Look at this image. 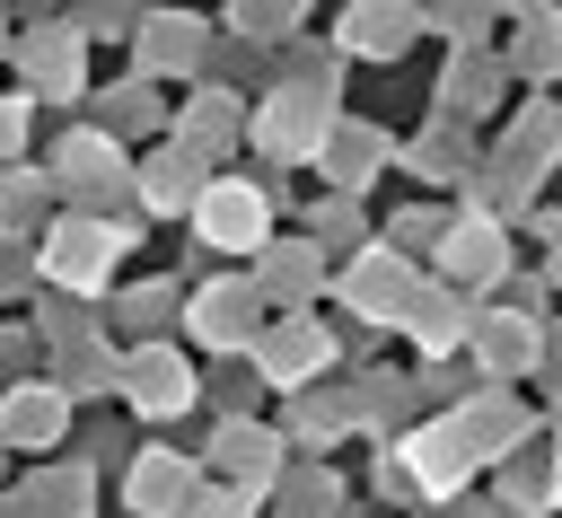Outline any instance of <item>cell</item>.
Masks as SVG:
<instances>
[{"mask_svg":"<svg viewBox=\"0 0 562 518\" xmlns=\"http://www.w3.org/2000/svg\"><path fill=\"white\" fill-rule=\"evenodd\" d=\"M132 500H140V509H176V518H184L193 474H184V465H167V457H149V465H132Z\"/></svg>","mask_w":562,"mask_h":518,"instance_id":"4","label":"cell"},{"mask_svg":"<svg viewBox=\"0 0 562 518\" xmlns=\"http://www.w3.org/2000/svg\"><path fill=\"white\" fill-rule=\"evenodd\" d=\"M9 430H18L26 448H44V439L61 430V395H53V386H26V395H9Z\"/></svg>","mask_w":562,"mask_h":518,"instance_id":"6","label":"cell"},{"mask_svg":"<svg viewBox=\"0 0 562 518\" xmlns=\"http://www.w3.org/2000/svg\"><path fill=\"white\" fill-rule=\"evenodd\" d=\"M184 193H193V158H176V149H167V158H149V176H140V202H149V211H176Z\"/></svg>","mask_w":562,"mask_h":518,"instance_id":"7","label":"cell"},{"mask_svg":"<svg viewBox=\"0 0 562 518\" xmlns=\"http://www.w3.org/2000/svg\"><path fill=\"white\" fill-rule=\"evenodd\" d=\"M26 140V97H0V158Z\"/></svg>","mask_w":562,"mask_h":518,"instance_id":"13","label":"cell"},{"mask_svg":"<svg viewBox=\"0 0 562 518\" xmlns=\"http://www.w3.org/2000/svg\"><path fill=\"white\" fill-rule=\"evenodd\" d=\"M193 228L211 246H228V255H255L263 246V193L255 184H202L193 193Z\"/></svg>","mask_w":562,"mask_h":518,"instance_id":"1","label":"cell"},{"mask_svg":"<svg viewBox=\"0 0 562 518\" xmlns=\"http://www.w3.org/2000/svg\"><path fill=\"white\" fill-rule=\"evenodd\" d=\"M53 167H61V184H105L114 149H105V140H61V158H53Z\"/></svg>","mask_w":562,"mask_h":518,"instance_id":"8","label":"cell"},{"mask_svg":"<svg viewBox=\"0 0 562 518\" xmlns=\"http://www.w3.org/2000/svg\"><path fill=\"white\" fill-rule=\"evenodd\" d=\"M184 518H246V500H237V492H193Z\"/></svg>","mask_w":562,"mask_h":518,"instance_id":"12","label":"cell"},{"mask_svg":"<svg viewBox=\"0 0 562 518\" xmlns=\"http://www.w3.org/2000/svg\"><path fill=\"white\" fill-rule=\"evenodd\" d=\"M123 395H132L140 413H184V404H193V378H184L176 351H132V360H123Z\"/></svg>","mask_w":562,"mask_h":518,"instance_id":"3","label":"cell"},{"mask_svg":"<svg viewBox=\"0 0 562 518\" xmlns=\"http://www.w3.org/2000/svg\"><path fill=\"white\" fill-rule=\"evenodd\" d=\"M114 255H123V228H105V219H70V228H53L44 272H53V281H70V290H97Z\"/></svg>","mask_w":562,"mask_h":518,"instance_id":"2","label":"cell"},{"mask_svg":"<svg viewBox=\"0 0 562 518\" xmlns=\"http://www.w3.org/2000/svg\"><path fill=\"white\" fill-rule=\"evenodd\" d=\"M26 61H35V79H70L79 88V44H35Z\"/></svg>","mask_w":562,"mask_h":518,"instance_id":"10","label":"cell"},{"mask_svg":"<svg viewBox=\"0 0 562 518\" xmlns=\"http://www.w3.org/2000/svg\"><path fill=\"white\" fill-rule=\"evenodd\" d=\"M316 351H325V342H316L307 325H290V334H272V342H263V360H272V378H281V369H307Z\"/></svg>","mask_w":562,"mask_h":518,"instance_id":"9","label":"cell"},{"mask_svg":"<svg viewBox=\"0 0 562 518\" xmlns=\"http://www.w3.org/2000/svg\"><path fill=\"white\" fill-rule=\"evenodd\" d=\"M246 307H255L246 290H202L193 299V334L202 342H228V334H246Z\"/></svg>","mask_w":562,"mask_h":518,"instance_id":"5","label":"cell"},{"mask_svg":"<svg viewBox=\"0 0 562 518\" xmlns=\"http://www.w3.org/2000/svg\"><path fill=\"white\" fill-rule=\"evenodd\" d=\"M184 140H193V149L228 140V105H220V97H211V105H193V114H184Z\"/></svg>","mask_w":562,"mask_h":518,"instance_id":"11","label":"cell"}]
</instances>
